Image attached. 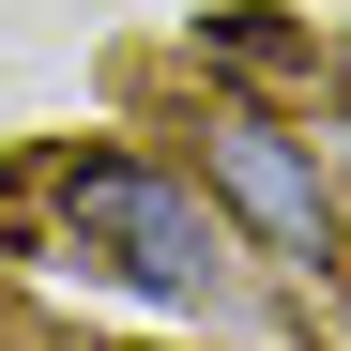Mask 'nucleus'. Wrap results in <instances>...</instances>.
<instances>
[{"label":"nucleus","mask_w":351,"mask_h":351,"mask_svg":"<svg viewBox=\"0 0 351 351\" xmlns=\"http://www.w3.org/2000/svg\"><path fill=\"white\" fill-rule=\"evenodd\" d=\"M62 229L138 290V306H214L229 260H214V199L184 168H138V153H77L62 168Z\"/></svg>","instance_id":"obj_1"},{"label":"nucleus","mask_w":351,"mask_h":351,"mask_svg":"<svg viewBox=\"0 0 351 351\" xmlns=\"http://www.w3.org/2000/svg\"><path fill=\"white\" fill-rule=\"evenodd\" d=\"M214 199L245 214L275 260H321V245H336V214H321V168L290 153L275 123H214Z\"/></svg>","instance_id":"obj_2"},{"label":"nucleus","mask_w":351,"mask_h":351,"mask_svg":"<svg viewBox=\"0 0 351 351\" xmlns=\"http://www.w3.org/2000/svg\"><path fill=\"white\" fill-rule=\"evenodd\" d=\"M214 46H229V62H245V77H275V62H306V31H290V16H229Z\"/></svg>","instance_id":"obj_3"}]
</instances>
